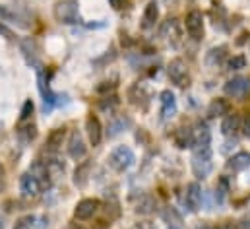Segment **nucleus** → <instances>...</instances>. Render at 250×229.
Instances as JSON below:
<instances>
[{
    "label": "nucleus",
    "instance_id": "1",
    "mask_svg": "<svg viewBox=\"0 0 250 229\" xmlns=\"http://www.w3.org/2000/svg\"><path fill=\"white\" fill-rule=\"evenodd\" d=\"M192 173L198 179H206L213 169V154L209 146H196L192 152Z\"/></svg>",
    "mask_w": 250,
    "mask_h": 229
},
{
    "label": "nucleus",
    "instance_id": "21",
    "mask_svg": "<svg viewBox=\"0 0 250 229\" xmlns=\"http://www.w3.org/2000/svg\"><path fill=\"white\" fill-rule=\"evenodd\" d=\"M231 111V103L223 97H217V99H211V103L208 105V116L209 118H217V116H225Z\"/></svg>",
    "mask_w": 250,
    "mask_h": 229
},
{
    "label": "nucleus",
    "instance_id": "35",
    "mask_svg": "<svg viewBox=\"0 0 250 229\" xmlns=\"http://www.w3.org/2000/svg\"><path fill=\"white\" fill-rule=\"evenodd\" d=\"M115 88H117V84H115V82H103L101 86H97V88H95V92H97V93H107V92H113Z\"/></svg>",
    "mask_w": 250,
    "mask_h": 229
},
{
    "label": "nucleus",
    "instance_id": "32",
    "mask_svg": "<svg viewBox=\"0 0 250 229\" xmlns=\"http://www.w3.org/2000/svg\"><path fill=\"white\" fill-rule=\"evenodd\" d=\"M227 66H229V70H243L247 66V57L245 55H235L233 58H229Z\"/></svg>",
    "mask_w": 250,
    "mask_h": 229
},
{
    "label": "nucleus",
    "instance_id": "20",
    "mask_svg": "<svg viewBox=\"0 0 250 229\" xmlns=\"http://www.w3.org/2000/svg\"><path fill=\"white\" fill-rule=\"evenodd\" d=\"M225 58H227V47H225V45L213 47V49H209V51L206 53V66H209V68H219Z\"/></svg>",
    "mask_w": 250,
    "mask_h": 229
},
{
    "label": "nucleus",
    "instance_id": "6",
    "mask_svg": "<svg viewBox=\"0 0 250 229\" xmlns=\"http://www.w3.org/2000/svg\"><path fill=\"white\" fill-rule=\"evenodd\" d=\"M161 35L169 41V45L173 49H179L181 43H183V25H181V22L177 18H169L161 27Z\"/></svg>",
    "mask_w": 250,
    "mask_h": 229
},
{
    "label": "nucleus",
    "instance_id": "7",
    "mask_svg": "<svg viewBox=\"0 0 250 229\" xmlns=\"http://www.w3.org/2000/svg\"><path fill=\"white\" fill-rule=\"evenodd\" d=\"M185 25H187V33L194 41H200L204 37V16H202L200 10H190L188 12Z\"/></svg>",
    "mask_w": 250,
    "mask_h": 229
},
{
    "label": "nucleus",
    "instance_id": "12",
    "mask_svg": "<svg viewBox=\"0 0 250 229\" xmlns=\"http://www.w3.org/2000/svg\"><path fill=\"white\" fill-rule=\"evenodd\" d=\"M20 190H21V194L25 196V198H35V196H39L41 194V184H39V181L31 175V173H23L21 177H20Z\"/></svg>",
    "mask_w": 250,
    "mask_h": 229
},
{
    "label": "nucleus",
    "instance_id": "25",
    "mask_svg": "<svg viewBox=\"0 0 250 229\" xmlns=\"http://www.w3.org/2000/svg\"><path fill=\"white\" fill-rule=\"evenodd\" d=\"M173 138H175L177 148H181V150H187V148H192V146H194L192 128H188V126H181V128H177Z\"/></svg>",
    "mask_w": 250,
    "mask_h": 229
},
{
    "label": "nucleus",
    "instance_id": "42",
    "mask_svg": "<svg viewBox=\"0 0 250 229\" xmlns=\"http://www.w3.org/2000/svg\"><path fill=\"white\" fill-rule=\"evenodd\" d=\"M68 229H83V228H82L80 224H70V228H68Z\"/></svg>",
    "mask_w": 250,
    "mask_h": 229
},
{
    "label": "nucleus",
    "instance_id": "15",
    "mask_svg": "<svg viewBox=\"0 0 250 229\" xmlns=\"http://www.w3.org/2000/svg\"><path fill=\"white\" fill-rule=\"evenodd\" d=\"M192 136H194V146H209V142H211V132L204 120H198L194 124Z\"/></svg>",
    "mask_w": 250,
    "mask_h": 229
},
{
    "label": "nucleus",
    "instance_id": "14",
    "mask_svg": "<svg viewBox=\"0 0 250 229\" xmlns=\"http://www.w3.org/2000/svg\"><path fill=\"white\" fill-rule=\"evenodd\" d=\"M29 173L39 181V184H41V188H49L51 184H53V177H51V173H49V167H47V163L45 161H41V160H35L33 163H31V167H29Z\"/></svg>",
    "mask_w": 250,
    "mask_h": 229
},
{
    "label": "nucleus",
    "instance_id": "34",
    "mask_svg": "<svg viewBox=\"0 0 250 229\" xmlns=\"http://www.w3.org/2000/svg\"><path fill=\"white\" fill-rule=\"evenodd\" d=\"M33 224H35V216H23V218H20L16 222L14 229H31Z\"/></svg>",
    "mask_w": 250,
    "mask_h": 229
},
{
    "label": "nucleus",
    "instance_id": "19",
    "mask_svg": "<svg viewBox=\"0 0 250 229\" xmlns=\"http://www.w3.org/2000/svg\"><path fill=\"white\" fill-rule=\"evenodd\" d=\"M250 167V152H237L235 156L229 158L227 161V169L231 171L239 173V171H245Z\"/></svg>",
    "mask_w": 250,
    "mask_h": 229
},
{
    "label": "nucleus",
    "instance_id": "2",
    "mask_svg": "<svg viewBox=\"0 0 250 229\" xmlns=\"http://www.w3.org/2000/svg\"><path fill=\"white\" fill-rule=\"evenodd\" d=\"M53 14H55V20L66 23V25H74V23H80V2L78 0H59L53 8Z\"/></svg>",
    "mask_w": 250,
    "mask_h": 229
},
{
    "label": "nucleus",
    "instance_id": "38",
    "mask_svg": "<svg viewBox=\"0 0 250 229\" xmlns=\"http://www.w3.org/2000/svg\"><path fill=\"white\" fill-rule=\"evenodd\" d=\"M4 190H6V171L0 165V192H4Z\"/></svg>",
    "mask_w": 250,
    "mask_h": 229
},
{
    "label": "nucleus",
    "instance_id": "17",
    "mask_svg": "<svg viewBox=\"0 0 250 229\" xmlns=\"http://www.w3.org/2000/svg\"><path fill=\"white\" fill-rule=\"evenodd\" d=\"M64 136H66V130H64V128H55V130H51L49 136H47V142H45V150H47L49 154H57V152L62 148Z\"/></svg>",
    "mask_w": 250,
    "mask_h": 229
},
{
    "label": "nucleus",
    "instance_id": "39",
    "mask_svg": "<svg viewBox=\"0 0 250 229\" xmlns=\"http://www.w3.org/2000/svg\"><path fill=\"white\" fill-rule=\"evenodd\" d=\"M0 35H4L6 39H14V33H12L4 23H0Z\"/></svg>",
    "mask_w": 250,
    "mask_h": 229
},
{
    "label": "nucleus",
    "instance_id": "31",
    "mask_svg": "<svg viewBox=\"0 0 250 229\" xmlns=\"http://www.w3.org/2000/svg\"><path fill=\"white\" fill-rule=\"evenodd\" d=\"M0 22H20V16L12 8L0 4Z\"/></svg>",
    "mask_w": 250,
    "mask_h": 229
},
{
    "label": "nucleus",
    "instance_id": "44",
    "mask_svg": "<svg viewBox=\"0 0 250 229\" xmlns=\"http://www.w3.org/2000/svg\"><path fill=\"white\" fill-rule=\"evenodd\" d=\"M169 229H179V226H171Z\"/></svg>",
    "mask_w": 250,
    "mask_h": 229
},
{
    "label": "nucleus",
    "instance_id": "43",
    "mask_svg": "<svg viewBox=\"0 0 250 229\" xmlns=\"http://www.w3.org/2000/svg\"><path fill=\"white\" fill-rule=\"evenodd\" d=\"M196 229H209V226H200V228H196Z\"/></svg>",
    "mask_w": 250,
    "mask_h": 229
},
{
    "label": "nucleus",
    "instance_id": "23",
    "mask_svg": "<svg viewBox=\"0 0 250 229\" xmlns=\"http://www.w3.org/2000/svg\"><path fill=\"white\" fill-rule=\"evenodd\" d=\"M18 132V138L23 142V144H29V142H33L35 138H37V126L31 122V120H27V122H18V128H16Z\"/></svg>",
    "mask_w": 250,
    "mask_h": 229
},
{
    "label": "nucleus",
    "instance_id": "37",
    "mask_svg": "<svg viewBox=\"0 0 250 229\" xmlns=\"http://www.w3.org/2000/svg\"><path fill=\"white\" fill-rule=\"evenodd\" d=\"M243 132H245L247 138H250V114H247L245 120H243Z\"/></svg>",
    "mask_w": 250,
    "mask_h": 229
},
{
    "label": "nucleus",
    "instance_id": "36",
    "mask_svg": "<svg viewBox=\"0 0 250 229\" xmlns=\"http://www.w3.org/2000/svg\"><path fill=\"white\" fill-rule=\"evenodd\" d=\"M130 229H155V224H151V222H136Z\"/></svg>",
    "mask_w": 250,
    "mask_h": 229
},
{
    "label": "nucleus",
    "instance_id": "27",
    "mask_svg": "<svg viewBox=\"0 0 250 229\" xmlns=\"http://www.w3.org/2000/svg\"><path fill=\"white\" fill-rule=\"evenodd\" d=\"M119 105H121V99H119V95H115V93L105 95L103 99H99V109L105 111V113H115V111L119 109Z\"/></svg>",
    "mask_w": 250,
    "mask_h": 229
},
{
    "label": "nucleus",
    "instance_id": "11",
    "mask_svg": "<svg viewBox=\"0 0 250 229\" xmlns=\"http://www.w3.org/2000/svg\"><path fill=\"white\" fill-rule=\"evenodd\" d=\"M87 148H85V142H83V136L80 130H72L70 138H68V156L72 160H82L85 156Z\"/></svg>",
    "mask_w": 250,
    "mask_h": 229
},
{
    "label": "nucleus",
    "instance_id": "5",
    "mask_svg": "<svg viewBox=\"0 0 250 229\" xmlns=\"http://www.w3.org/2000/svg\"><path fill=\"white\" fill-rule=\"evenodd\" d=\"M223 92H225L229 97L245 99L250 93V78H247V76H235V78H231V80L223 86Z\"/></svg>",
    "mask_w": 250,
    "mask_h": 229
},
{
    "label": "nucleus",
    "instance_id": "24",
    "mask_svg": "<svg viewBox=\"0 0 250 229\" xmlns=\"http://www.w3.org/2000/svg\"><path fill=\"white\" fill-rule=\"evenodd\" d=\"M239 128H241V116L237 113H229L225 114V118H223V122H221V132H223V136H235L237 132H239Z\"/></svg>",
    "mask_w": 250,
    "mask_h": 229
},
{
    "label": "nucleus",
    "instance_id": "3",
    "mask_svg": "<svg viewBox=\"0 0 250 229\" xmlns=\"http://www.w3.org/2000/svg\"><path fill=\"white\" fill-rule=\"evenodd\" d=\"M134 161H136V156H134V152L128 146L115 148L111 152V156H109V165H111V169H115L117 173L128 171L134 165Z\"/></svg>",
    "mask_w": 250,
    "mask_h": 229
},
{
    "label": "nucleus",
    "instance_id": "22",
    "mask_svg": "<svg viewBox=\"0 0 250 229\" xmlns=\"http://www.w3.org/2000/svg\"><path fill=\"white\" fill-rule=\"evenodd\" d=\"M136 214H140V216H151L155 210H157V200H155V196H151V194H144L138 202H136Z\"/></svg>",
    "mask_w": 250,
    "mask_h": 229
},
{
    "label": "nucleus",
    "instance_id": "30",
    "mask_svg": "<svg viewBox=\"0 0 250 229\" xmlns=\"http://www.w3.org/2000/svg\"><path fill=\"white\" fill-rule=\"evenodd\" d=\"M33 111H35V105H33V101H31V99H27V101L23 103L21 111H20V122H27V120H31Z\"/></svg>",
    "mask_w": 250,
    "mask_h": 229
},
{
    "label": "nucleus",
    "instance_id": "16",
    "mask_svg": "<svg viewBox=\"0 0 250 229\" xmlns=\"http://www.w3.org/2000/svg\"><path fill=\"white\" fill-rule=\"evenodd\" d=\"M20 49H21V53H23V57L27 58V62L29 64H33V66H37V68H41V64H39V60H37V43L31 39V37H25V39H21L20 41Z\"/></svg>",
    "mask_w": 250,
    "mask_h": 229
},
{
    "label": "nucleus",
    "instance_id": "40",
    "mask_svg": "<svg viewBox=\"0 0 250 229\" xmlns=\"http://www.w3.org/2000/svg\"><path fill=\"white\" fill-rule=\"evenodd\" d=\"M209 229H237L231 222H225V224H221V226H215V228H209Z\"/></svg>",
    "mask_w": 250,
    "mask_h": 229
},
{
    "label": "nucleus",
    "instance_id": "41",
    "mask_svg": "<svg viewBox=\"0 0 250 229\" xmlns=\"http://www.w3.org/2000/svg\"><path fill=\"white\" fill-rule=\"evenodd\" d=\"M109 4H111L115 10H121V8H123V0H109Z\"/></svg>",
    "mask_w": 250,
    "mask_h": 229
},
{
    "label": "nucleus",
    "instance_id": "8",
    "mask_svg": "<svg viewBox=\"0 0 250 229\" xmlns=\"http://www.w3.org/2000/svg\"><path fill=\"white\" fill-rule=\"evenodd\" d=\"M99 206H101V202H99L97 198H83V200H80V202L76 204L74 216H76V220H80V222L89 220V218H93V216L97 214Z\"/></svg>",
    "mask_w": 250,
    "mask_h": 229
},
{
    "label": "nucleus",
    "instance_id": "33",
    "mask_svg": "<svg viewBox=\"0 0 250 229\" xmlns=\"http://www.w3.org/2000/svg\"><path fill=\"white\" fill-rule=\"evenodd\" d=\"M227 190H229V183H227V179H225V177H221V179H219V184H217V192H215L217 202H223V200H225Z\"/></svg>",
    "mask_w": 250,
    "mask_h": 229
},
{
    "label": "nucleus",
    "instance_id": "29",
    "mask_svg": "<svg viewBox=\"0 0 250 229\" xmlns=\"http://www.w3.org/2000/svg\"><path fill=\"white\" fill-rule=\"evenodd\" d=\"M161 216H163V220L169 224V226H179L181 222H183V218H181V214L173 208V206H169V208H165L163 212H161Z\"/></svg>",
    "mask_w": 250,
    "mask_h": 229
},
{
    "label": "nucleus",
    "instance_id": "9",
    "mask_svg": "<svg viewBox=\"0 0 250 229\" xmlns=\"http://www.w3.org/2000/svg\"><path fill=\"white\" fill-rule=\"evenodd\" d=\"M159 103H161V118L171 120L177 114V97L171 90H163L159 93Z\"/></svg>",
    "mask_w": 250,
    "mask_h": 229
},
{
    "label": "nucleus",
    "instance_id": "4",
    "mask_svg": "<svg viewBox=\"0 0 250 229\" xmlns=\"http://www.w3.org/2000/svg\"><path fill=\"white\" fill-rule=\"evenodd\" d=\"M167 74H169V80L179 88H187L188 82H190L188 66L183 58H173L167 66Z\"/></svg>",
    "mask_w": 250,
    "mask_h": 229
},
{
    "label": "nucleus",
    "instance_id": "28",
    "mask_svg": "<svg viewBox=\"0 0 250 229\" xmlns=\"http://www.w3.org/2000/svg\"><path fill=\"white\" fill-rule=\"evenodd\" d=\"M126 126H130V118H126V116H119V118H115L111 124H109V130H107V136L109 138H115V136H119L123 130H125Z\"/></svg>",
    "mask_w": 250,
    "mask_h": 229
},
{
    "label": "nucleus",
    "instance_id": "13",
    "mask_svg": "<svg viewBox=\"0 0 250 229\" xmlns=\"http://www.w3.org/2000/svg\"><path fill=\"white\" fill-rule=\"evenodd\" d=\"M185 204L190 212H198L202 206V188L198 183H188L185 190Z\"/></svg>",
    "mask_w": 250,
    "mask_h": 229
},
{
    "label": "nucleus",
    "instance_id": "10",
    "mask_svg": "<svg viewBox=\"0 0 250 229\" xmlns=\"http://www.w3.org/2000/svg\"><path fill=\"white\" fill-rule=\"evenodd\" d=\"M85 132H87L89 144L93 148L101 144V140H103V126H101V120L95 114H87V118H85Z\"/></svg>",
    "mask_w": 250,
    "mask_h": 229
},
{
    "label": "nucleus",
    "instance_id": "26",
    "mask_svg": "<svg viewBox=\"0 0 250 229\" xmlns=\"http://www.w3.org/2000/svg\"><path fill=\"white\" fill-rule=\"evenodd\" d=\"M89 173H91V161L80 163L76 167V171H74V184L80 186V188H83L87 184V181H89Z\"/></svg>",
    "mask_w": 250,
    "mask_h": 229
},
{
    "label": "nucleus",
    "instance_id": "18",
    "mask_svg": "<svg viewBox=\"0 0 250 229\" xmlns=\"http://www.w3.org/2000/svg\"><path fill=\"white\" fill-rule=\"evenodd\" d=\"M157 20H159V6H157L155 0H151V2L146 6V10H144L142 27H144V29H151V27H155Z\"/></svg>",
    "mask_w": 250,
    "mask_h": 229
}]
</instances>
